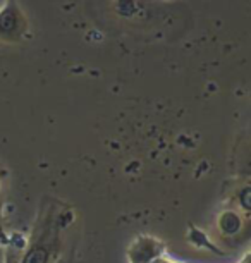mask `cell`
I'll return each instance as SVG.
<instances>
[{
  "mask_svg": "<svg viewBox=\"0 0 251 263\" xmlns=\"http://www.w3.org/2000/svg\"><path fill=\"white\" fill-rule=\"evenodd\" d=\"M249 198H251V190H244L243 191V196H241V201H243V206L246 208V210H249V208H251Z\"/></svg>",
  "mask_w": 251,
  "mask_h": 263,
  "instance_id": "277c9868",
  "label": "cell"
},
{
  "mask_svg": "<svg viewBox=\"0 0 251 263\" xmlns=\"http://www.w3.org/2000/svg\"><path fill=\"white\" fill-rule=\"evenodd\" d=\"M47 260V251L43 250H34L28 255V258L24 260V263H45Z\"/></svg>",
  "mask_w": 251,
  "mask_h": 263,
  "instance_id": "7a4b0ae2",
  "label": "cell"
},
{
  "mask_svg": "<svg viewBox=\"0 0 251 263\" xmlns=\"http://www.w3.org/2000/svg\"><path fill=\"white\" fill-rule=\"evenodd\" d=\"M222 227L227 232H236L239 229V218L233 215V213H225L222 217Z\"/></svg>",
  "mask_w": 251,
  "mask_h": 263,
  "instance_id": "6da1fadb",
  "label": "cell"
},
{
  "mask_svg": "<svg viewBox=\"0 0 251 263\" xmlns=\"http://www.w3.org/2000/svg\"><path fill=\"white\" fill-rule=\"evenodd\" d=\"M14 24H16V19H14L11 14H6V16H2V19H0V26L4 29H12Z\"/></svg>",
  "mask_w": 251,
  "mask_h": 263,
  "instance_id": "3957f363",
  "label": "cell"
}]
</instances>
